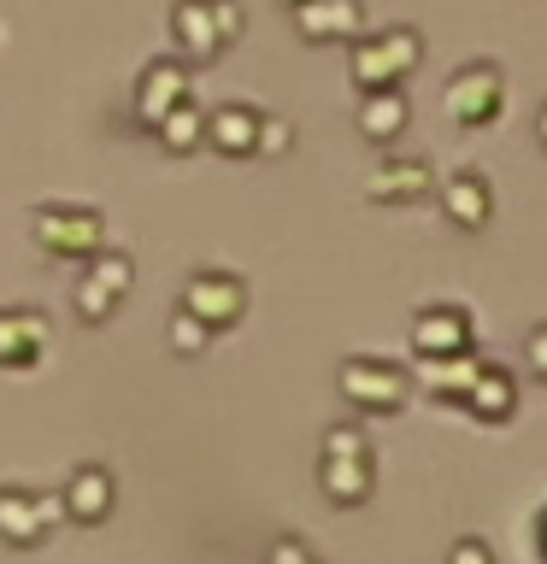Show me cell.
<instances>
[{
	"mask_svg": "<svg viewBox=\"0 0 547 564\" xmlns=\"http://www.w3.org/2000/svg\"><path fill=\"white\" fill-rule=\"evenodd\" d=\"M65 523L60 488H18L0 482V541L7 546H42Z\"/></svg>",
	"mask_w": 547,
	"mask_h": 564,
	"instance_id": "52a82bcc",
	"label": "cell"
},
{
	"mask_svg": "<svg viewBox=\"0 0 547 564\" xmlns=\"http://www.w3.org/2000/svg\"><path fill=\"white\" fill-rule=\"evenodd\" d=\"M294 35L312 47H330V42H353L365 30V7L360 0H294Z\"/></svg>",
	"mask_w": 547,
	"mask_h": 564,
	"instance_id": "7c38bea8",
	"label": "cell"
},
{
	"mask_svg": "<svg viewBox=\"0 0 547 564\" xmlns=\"http://www.w3.org/2000/svg\"><path fill=\"white\" fill-rule=\"evenodd\" d=\"M524 359H529V370L547 382V324H536L529 329V341H524Z\"/></svg>",
	"mask_w": 547,
	"mask_h": 564,
	"instance_id": "4316f807",
	"label": "cell"
},
{
	"mask_svg": "<svg viewBox=\"0 0 547 564\" xmlns=\"http://www.w3.org/2000/svg\"><path fill=\"white\" fill-rule=\"evenodd\" d=\"M430 194L441 200V212H448L453 229H483L494 218V183L483 171H448Z\"/></svg>",
	"mask_w": 547,
	"mask_h": 564,
	"instance_id": "5bb4252c",
	"label": "cell"
},
{
	"mask_svg": "<svg viewBox=\"0 0 547 564\" xmlns=\"http://www.w3.org/2000/svg\"><path fill=\"white\" fill-rule=\"evenodd\" d=\"M194 95V70H189V59L183 53H159V59H148L141 65V77H136V118L153 123L171 112L176 100H189Z\"/></svg>",
	"mask_w": 547,
	"mask_h": 564,
	"instance_id": "30bf717a",
	"label": "cell"
},
{
	"mask_svg": "<svg viewBox=\"0 0 547 564\" xmlns=\"http://www.w3.org/2000/svg\"><path fill=\"white\" fill-rule=\"evenodd\" d=\"M412 352L418 359H436V352H465L476 347V317L453 300H436V306H418L412 312Z\"/></svg>",
	"mask_w": 547,
	"mask_h": 564,
	"instance_id": "8fae6325",
	"label": "cell"
},
{
	"mask_svg": "<svg viewBox=\"0 0 547 564\" xmlns=\"http://www.w3.org/2000/svg\"><path fill=\"white\" fill-rule=\"evenodd\" d=\"M423 65V30L412 24H388V30H360L347 42V77L360 95H377V88H400L412 70Z\"/></svg>",
	"mask_w": 547,
	"mask_h": 564,
	"instance_id": "6da1fadb",
	"label": "cell"
},
{
	"mask_svg": "<svg viewBox=\"0 0 547 564\" xmlns=\"http://www.w3.org/2000/svg\"><path fill=\"white\" fill-rule=\"evenodd\" d=\"M60 500H65V518H71V523L95 529V523L112 518V506H118V482H112V470H106V465H77V470L65 476Z\"/></svg>",
	"mask_w": 547,
	"mask_h": 564,
	"instance_id": "9a60e30c",
	"label": "cell"
},
{
	"mask_svg": "<svg viewBox=\"0 0 547 564\" xmlns=\"http://www.w3.org/2000/svg\"><path fill=\"white\" fill-rule=\"evenodd\" d=\"M247 300L254 294H247V282L236 271H194L183 282V294H176V306L194 312L212 335H218V329H236L247 317Z\"/></svg>",
	"mask_w": 547,
	"mask_h": 564,
	"instance_id": "ba28073f",
	"label": "cell"
},
{
	"mask_svg": "<svg viewBox=\"0 0 547 564\" xmlns=\"http://www.w3.org/2000/svg\"><path fill=\"white\" fill-rule=\"evenodd\" d=\"M247 30V12L242 0H176L171 7V42L176 53L194 65V59H218V53L236 42V35Z\"/></svg>",
	"mask_w": 547,
	"mask_h": 564,
	"instance_id": "3957f363",
	"label": "cell"
},
{
	"mask_svg": "<svg viewBox=\"0 0 547 564\" xmlns=\"http://www.w3.org/2000/svg\"><path fill=\"white\" fill-rule=\"evenodd\" d=\"M529 546H536V558L547 564V506L536 511V523H529Z\"/></svg>",
	"mask_w": 547,
	"mask_h": 564,
	"instance_id": "83f0119b",
	"label": "cell"
},
{
	"mask_svg": "<svg viewBox=\"0 0 547 564\" xmlns=\"http://www.w3.org/2000/svg\"><path fill=\"white\" fill-rule=\"evenodd\" d=\"M448 564H494V553H489L483 535H459V541L448 546Z\"/></svg>",
	"mask_w": 547,
	"mask_h": 564,
	"instance_id": "484cf974",
	"label": "cell"
},
{
	"mask_svg": "<svg viewBox=\"0 0 547 564\" xmlns=\"http://www.w3.org/2000/svg\"><path fill=\"white\" fill-rule=\"evenodd\" d=\"M206 341H212V329H206L194 312L176 306V312H171V352H183V359H194V352H201Z\"/></svg>",
	"mask_w": 547,
	"mask_h": 564,
	"instance_id": "603a6c76",
	"label": "cell"
},
{
	"mask_svg": "<svg viewBox=\"0 0 547 564\" xmlns=\"http://www.w3.org/2000/svg\"><path fill=\"white\" fill-rule=\"evenodd\" d=\"M265 564H324V558H318L300 535H277L271 546H265Z\"/></svg>",
	"mask_w": 547,
	"mask_h": 564,
	"instance_id": "d4e9b609",
	"label": "cell"
},
{
	"mask_svg": "<svg viewBox=\"0 0 547 564\" xmlns=\"http://www.w3.org/2000/svg\"><path fill=\"white\" fill-rule=\"evenodd\" d=\"M259 106H247V100H224V106H212L206 112V148L212 153H224V159H254L259 148Z\"/></svg>",
	"mask_w": 547,
	"mask_h": 564,
	"instance_id": "2e32d148",
	"label": "cell"
},
{
	"mask_svg": "<svg viewBox=\"0 0 547 564\" xmlns=\"http://www.w3.org/2000/svg\"><path fill=\"white\" fill-rule=\"evenodd\" d=\"M536 141L547 148V100H541V112H536Z\"/></svg>",
	"mask_w": 547,
	"mask_h": 564,
	"instance_id": "f1b7e54d",
	"label": "cell"
},
{
	"mask_svg": "<svg viewBox=\"0 0 547 564\" xmlns=\"http://www.w3.org/2000/svg\"><path fill=\"white\" fill-rule=\"evenodd\" d=\"M436 188V171L423 153H395L388 148V159H377V165L365 171V200L377 206H412V200H430Z\"/></svg>",
	"mask_w": 547,
	"mask_h": 564,
	"instance_id": "9c48e42d",
	"label": "cell"
},
{
	"mask_svg": "<svg viewBox=\"0 0 547 564\" xmlns=\"http://www.w3.org/2000/svg\"><path fill=\"white\" fill-rule=\"evenodd\" d=\"M459 405H465L476 423H506L512 412H518V377H512L506 365H476V377H471Z\"/></svg>",
	"mask_w": 547,
	"mask_h": 564,
	"instance_id": "ac0fdd59",
	"label": "cell"
},
{
	"mask_svg": "<svg viewBox=\"0 0 547 564\" xmlns=\"http://www.w3.org/2000/svg\"><path fill=\"white\" fill-rule=\"evenodd\" d=\"M318 488H324L330 506H365L371 488H377V458H324L318 453Z\"/></svg>",
	"mask_w": 547,
	"mask_h": 564,
	"instance_id": "d6986e66",
	"label": "cell"
},
{
	"mask_svg": "<svg viewBox=\"0 0 547 564\" xmlns=\"http://www.w3.org/2000/svg\"><path fill=\"white\" fill-rule=\"evenodd\" d=\"M153 135H159V148L176 153V159H183V153H201V148H206V112H201V106H194V95H189V100H176L171 112L153 123Z\"/></svg>",
	"mask_w": 547,
	"mask_h": 564,
	"instance_id": "44dd1931",
	"label": "cell"
},
{
	"mask_svg": "<svg viewBox=\"0 0 547 564\" xmlns=\"http://www.w3.org/2000/svg\"><path fill=\"white\" fill-rule=\"evenodd\" d=\"M441 106H448L459 130H489L506 112V70L494 59H465L441 88Z\"/></svg>",
	"mask_w": 547,
	"mask_h": 564,
	"instance_id": "8992f818",
	"label": "cell"
},
{
	"mask_svg": "<svg viewBox=\"0 0 547 564\" xmlns=\"http://www.w3.org/2000/svg\"><path fill=\"white\" fill-rule=\"evenodd\" d=\"M318 453H324V458H377L365 423H330L324 441H318Z\"/></svg>",
	"mask_w": 547,
	"mask_h": 564,
	"instance_id": "7402d4cb",
	"label": "cell"
},
{
	"mask_svg": "<svg viewBox=\"0 0 547 564\" xmlns=\"http://www.w3.org/2000/svg\"><path fill=\"white\" fill-rule=\"evenodd\" d=\"M423 370H418V377L412 382H423V388H430V394L436 400H465V388H471V377H476V365H483V359H476V352L465 347V352H436V359H418Z\"/></svg>",
	"mask_w": 547,
	"mask_h": 564,
	"instance_id": "ffe728a7",
	"label": "cell"
},
{
	"mask_svg": "<svg viewBox=\"0 0 547 564\" xmlns=\"http://www.w3.org/2000/svg\"><path fill=\"white\" fill-rule=\"evenodd\" d=\"M130 282H136V259L106 241L100 253L83 259V276H77V289H71V306H77L83 324L100 329L106 317H118V306L130 300Z\"/></svg>",
	"mask_w": 547,
	"mask_h": 564,
	"instance_id": "5b68a950",
	"label": "cell"
},
{
	"mask_svg": "<svg viewBox=\"0 0 547 564\" xmlns=\"http://www.w3.org/2000/svg\"><path fill=\"white\" fill-rule=\"evenodd\" d=\"M282 7H294V0H282Z\"/></svg>",
	"mask_w": 547,
	"mask_h": 564,
	"instance_id": "f546056e",
	"label": "cell"
},
{
	"mask_svg": "<svg viewBox=\"0 0 547 564\" xmlns=\"http://www.w3.org/2000/svg\"><path fill=\"white\" fill-rule=\"evenodd\" d=\"M30 236L47 259H65V264H83L88 253L106 247V218L83 200H42L30 212Z\"/></svg>",
	"mask_w": 547,
	"mask_h": 564,
	"instance_id": "7a4b0ae2",
	"label": "cell"
},
{
	"mask_svg": "<svg viewBox=\"0 0 547 564\" xmlns=\"http://www.w3.org/2000/svg\"><path fill=\"white\" fill-rule=\"evenodd\" d=\"M412 123V100L400 88H377V95H360V112H353V130H360L371 148H395Z\"/></svg>",
	"mask_w": 547,
	"mask_h": 564,
	"instance_id": "e0dca14e",
	"label": "cell"
},
{
	"mask_svg": "<svg viewBox=\"0 0 547 564\" xmlns=\"http://www.w3.org/2000/svg\"><path fill=\"white\" fill-rule=\"evenodd\" d=\"M335 388H342V400L353 405V412L365 417H388L400 412L406 400H412V370L395 365V359H377V352H353V359H342V370H335Z\"/></svg>",
	"mask_w": 547,
	"mask_h": 564,
	"instance_id": "277c9868",
	"label": "cell"
},
{
	"mask_svg": "<svg viewBox=\"0 0 547 564\" xmlns=\"http://www.w3.org/2000/svg\"><path fill=\"white\" fill-rule=\"evenodd\" d=\"M294 148V123L289 118H282V112H265L259 118V159H282V153H289Z\"/></svg>",
	"mask_w": 547,
	"mask_h": 564,
	"instance_id": "cb8c5ba5",
	"label": "cell"
},
{
	"mask_svg": "<svg viewBox=\"0 0 547 564\" xmlns=\"http://www.w3.org/2000/svg\"><path fill=\"white\" fill-rule=\"evenodd\" d=\"M53 317L42 306H0V370H30L47 352Z\"/></svg>",
	"mask_w": 547,
	"mask_h": 564,
	"instance_id": "4fadbf2b",
	"label": "cell"
}]
</instances>
